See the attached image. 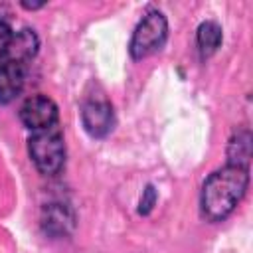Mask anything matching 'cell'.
Masks as SVG:
<instances>
[{"mask_svg":"<svg viewBox=\"0 0 253 253\" xmlns=\"http://www.w3.org/2000/svg\"><path fill=\"white\" fill-rule=\"evenodd\" d=\"M40 227L51 239L67 237L75 227V213L65 202H49L42 208Z\"/></svg>","mask_w":253,"mask_h":253,"instance_id":"obj_6","label":"cell"},{"mask_svg":"<svg viewBox=\"0 0 253 253\" xmlns=\"http://www.w3.org/2000/svg\"><path fill=\"white\" fill-rule=\"evenodd\" d=\"M18 119L30 132H42L57 126L59 109L57 103L47 95H32L24 99L18 109Z\"/></svg>","mask_w":253,"mask_h":253,"instance_id":"obj_4","label":"cell"},{"mask_svg":"<svg viewBox=\"0 0 253 253\" xmlns=\"http://www.w3.org/2000/svg\"><path fill=\"white\" fill-rule=\"evenodd\" d=\"M156 200H158V192H156V188L152 184H148L142 190V196H140V202H138V213L140 215H148L152 211Z\"/></svg>","mask_w":253,"mask_h":253,"instance_id":"obj_11","label":"cell"},{"mask_svg":"<svg viewBox=\"0 0 253 253\" xmlns=\"http://www.w3.org/2000/svg\"><path fill=\"white\" fill-rule=\"evenodd\" d=\"M223 42V30L215 20H204L196 30V47L202 59L211 57Z\"/></svg>","mask_w":253,"mask_h":253,"instance_id":"obj_9","label":"cell"},{"mask_svg":"<svg viewBox=\"0 0 253 253\" xmlns=\"http://www.w3.org/2000/svg\"><path fill=\"white\" fill-rule=\"evenodd\" d=\"M249 158H251V132L249 128H239L231 134L227 142V162L249 166Z\"/></svg>","mask_w":253,"mask_h":253,"instance_id":"obj_10","label":"cell"},{"mask_svg":"<svg viewBox=\"0 0 253 253\" xmlns=\"http://www.w3.org/2000/svg\"><path fill=\"white\" fill-rule=\"evenodd\" d=\"M168 40V20L160 10L146 12L132 30L128 53L134 61L144 59L164 47Z\"/></svg>","mask_w":253,"mask_h":253,"instance_id":"obj_3","label":"cell"},{"mask_svg":"<svg viewBox=\"0 0 253 253\" xmlns=\"http://www.w3.org/2000/svg\"><path fill=\"white\" fill-rule=\"evenodd\" d=\"M247 186L249 166L225 162L221 168L213 170L202 184L200 215L210 223L227 219L243 200Z\"/></svg>","mask_w":253,"mask_h":253,"instance_id":"obj_1","label":"cell"},{"mask_svg":"<svg viewBox=\"0 0 253 253\" xmlns=\"http://www.w3.org/2000/svg\"><path fill=\"white\" fill-rule=\"evenodd\" d=\"M28 156L36 170L43 176H57L67 158L63 132L55 126L42 132H32L28 138Z\"/></svg>","mask_w":253,"mask_h":253,"instance_id":"obj_2","label":"cell"},{"mask_svg":"<svg viewBox=\"0 0 253 253\" xmlns=\"http://www.w3.org/2000/svg\"><path fill=\"white\" fill-rule=\"evenodd\" d=\"M81 125L85 128V132L91 138H105L113 132L115 128V109L111 105V101H107L105 97H89L83 101L81 111Z\"/></svg>","mask_w":253,"mask_h":253,"instance_id":"obj_5","label":"cell"},{"mask_svg":"<svg viewBox=\"0 0 253 253\" xmlns=\"http://www.w3.org/2000/svg\"><path fill=\"white\" fill-rule=\"evenodd\" d=\"M26 85V63L14 59L0 61V105L16 101Z\"/></svg>","mask_w":253,"mask_h":253,"instance_id":"obj_7","label":"cell"},{"mask_svg":"<svg viewBox=\"0 0 253 253\" xmlns=\"http://www.w3.org/2000/svg\"><path fill=\"white\" fill-rule=\"evenodd\" d=\"M38 49H40L38 34L32 28H22V30L14 32L10 47H8V53H6L4 59H14V61H20V63L28 65L36 57Z\"/></svg>","mask_w":253,"mask_h":253,"instance_id":"obj_8","label":"cell"},{"mask_svg":"<svg viewBox=\"0 0 253 253\" xmlns=\"http://www.w3.org/2000/svg\"><path fill=\"white\" fill-rule=\"evenodd\" d=\"M12 36H14V32H12L10 24L4 22V20H0V61H2V59L6 57V53H8Z\"/></svg>","mask_w":253,"mask_h":253,"instance_id":"obj_12","label":"cell"}]
</instances>
